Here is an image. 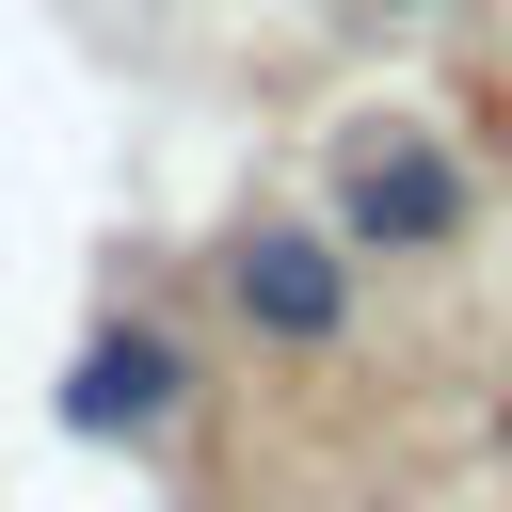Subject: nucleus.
Wrapping results in <instances>:
<instances>
[{
	"label": "nucleus",
	"instance_id": "obj_1",
	"mask_svg": "<svg viewBox=\"0 0 512 512\" xmlns=\"http://www.w3.org/2000/svg\"><path fill=\"white\" fill-rule=\"evenodd\" d=\"M336 224H352L368 256H432V240L464 224V160H448L432 128H368L352 176H336Z\"/></svg>",
	"mask_w": 512,
	"mask_h": 512
},
{
	"label": "nucleus",
	"instance_id": "obj_2",
	"mask_svg": "<svg viewBox=\"0 0 512 512\" xmlns=\"http://www.w3.org/2000/svg\"><path fill=\"white\" fill-rule=\"evenodd\" d=\"M176 416V352L128 320V336H96L80 352V384H64V432H160Z\"/></svg>",
	"mask_w": 512,
	"mask_h": 512
},
{
	"label": "nucleus",
	"instance_id": "obj_3",
	"mask_svg": "<svg viewBox=\"0 0 512 512\" xmlns=\"http://www.w3.org/2000/svg\"><path fill=\"white\" fill-rule=\"evenodd\" d=\"M240 304L272 336H336V256L320 240H240Z\"/></svg>",
	"mask_w": 512,
	"mask_h": 512
}]
</instances>
